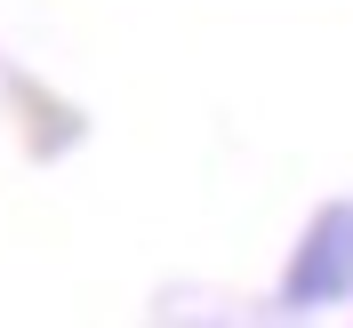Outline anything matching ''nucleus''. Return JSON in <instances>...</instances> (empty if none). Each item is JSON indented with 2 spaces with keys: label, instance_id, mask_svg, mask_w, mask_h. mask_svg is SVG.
<instances>
[{
  "label": "nucleus",
  "instance_id": "1",
  "mask_svg": "<svg viewBox=\"0 0 353 328\" xmlns=\"http://www.w3.org/2000/svg\"><path fill=\"white\" fill-rule=\"evenodd\" d=\"M337 296H353V200H330V208L305 224L297 264H289V281H281L289 312H321V305H337Z\"/></svg>",
  "mask_w": 353,
  "mask_h": 328
}]
</instances>
